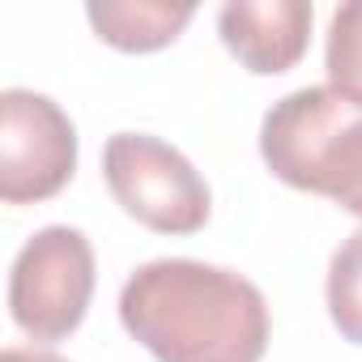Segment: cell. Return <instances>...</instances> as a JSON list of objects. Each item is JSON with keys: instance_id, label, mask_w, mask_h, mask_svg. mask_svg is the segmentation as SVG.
<instances>
[{"instance_id": "6da1fadb", "label": "cell", "mask_w": 362, "mask_h": 362, "mask_svg": "<svg viewBox=\"0 0 362 362\" xmlns=\"http://www.w3.org/2000/svg\"><path fill=\"white\" fill-rule=\"evenodd\" d=\"M119 324L158 362H260L269 349L264 294L218 264L166 256L119 290Z\"/></svg>"}, {"instance_id": "7a4b0ae2", "label": "cell", "mask_w": 362, "mask_h": 362, "mask_svg": "<svg viewBox=\"0 0 362 362\" xmlns=\"http://www.w3.org/2000/svg\"><path fill=\"white\" fill-rule=\"evenodd\" d=\"M260 158L281 184L328 197L362 218V103L332 86H303L260 124Z\"/></svg>"}, {"instance_id": "3957f363", "label": "cell", "mask_w": 362, "mask_h": 362, "mask_svg": "<svg viewBox=\"0 0 362 362\" xmlns=\"http://www.w3.org/2000/svg\"><path fill=\"white\" fill-rule=\"evenodd\" d=\"M103 175L115 205L158 235H197L214 197L201 170L149 132H115L103 145Z\"/></svg>"}, {"instance_id": "277c9868", "label": "cell", "mask_w": 362, "mask_h": 362, "mask_svg": "<svg viewBox=\"0 0 362 362\" xmlns=\"http://www.w3.org/2000/svg\"><path fill=\"white\" fill-rule=\"evenodd\" d=\"M94 247L77 226H43L26 239L9 273L13 324L39 341H64L81 328L94 298Z\"/></svg>"}, {"instance_id": "5b68a950", "label": "cell", "mask_w": 362, "mask_h": 362, "mask_svg": "<svg viewBox=\"0 0 362 362\" xmlns=\"http://www.w3.org/2000/svg\"><path fill=\"white\" fill-rule=\"evenodd\" d=\"M77 170V128L60 103L35 90L0 94V201H52Z\"/></svg>"}, {"instance_id": "8992f818", "label": "cell", "mask_w": 362, "mask_h": 362, "mask_svg": "<svg viewBox=\"0 0 362 362\" xmlns=\"http://www.w3.org/2000/svg\"><path fill=\"white\" fill-rule=\"evenodd\" d=\"M218 35L247 73L277 77L307 56L311 5L307 0H230L218 9Z\"/></svg>"}, {"instance_id": "52a82bcc", "label": "cell", "mask_w": 362, "mask_h": 362, "mask_svg": "<svg viewBox=\"0 0 362 362\" xmlns=\"http://www.w3.org/2000/svg\"><path fill=\"white\" fill-rule=\"evenodd\" d=\"M192 13L197 5H188V0H175V5L170 0H90L86 5L94 35L115 52H136V56L175 43L192 22Z\"/></svg>"}, {"instance_id": "ba28073f", "label": "cell", "mask_w": 362, "mask_h": 362, "mask_svg": "<svg viewBox=\"0 0 362 362\" xmlns=\"http://www.w3.org/2000/svg\"><path fill=\"white\" fill-rule=\"evenodd\" d=\"M328 320L332 328L349 341L362 345V226L341 239V247L328 260Z\"/></svg>"}, {"instance_id": "9c48e42d", "label": "cell", "mask_w": 362, "mask_h": 362, "mask_svg": "<svg viewBox=\"0 0 362 362\" xmlns=\"http://www.w3.org/2000/svg\"><path fill=\"white\" fill-rule=\"evenodd\" d=\"M324 69H328L332 90L362 103V0H349V5L332 13L328 43H324Z\"/></svg>"}, {"instance_id": "30bf717a", "label": "cell", "mask_w": 362, "mask_h": 362, "mask_svg": "<svg viewBox=\"0 0 362 362\" xmlns=\"http://www.w3.org/2000/svg\"><path fill=\"white\" fill-rule=\"evenodd\" d=\"M0 362H69L52 349H35V345H9L5 354H0Z\"/></svg>"}]
</instances>
